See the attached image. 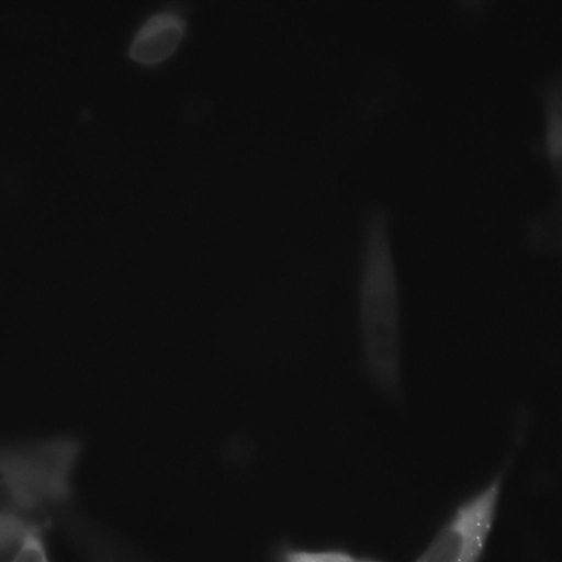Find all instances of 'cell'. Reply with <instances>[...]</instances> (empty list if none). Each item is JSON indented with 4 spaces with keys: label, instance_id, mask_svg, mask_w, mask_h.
Listing matches in <instances>:
<instances>
[{
    "label": "cell",
    "instance_id": "1",
    "mask_svg": "<svg viewBox=\"0 0 562 562\" xmlns=\"http://www.w3.org/2000/svg\"><path fill=\"white\" fill-rule=\"evenodd\" d=\"M358 329L361 359L370 382L395 403L403 402L402 307L389 215L369 213L358 279Z\"/></svg>",
    "mask_w": 562,
    "mask_h": 562
},
{
    "label": "cell",
    "instance_id": "2",
    "mask_svg": "<svg viewBox=\"0 0 562 562\" xmlns=\"http://www.w3.org/2000/svg\"><path fill=\"white\" fill-rule=\"evenodd\" d=\"M78 451V443L68 438L0 446V477L47 507L63 504L70 496Z\"/></svg>",
    "mask_w": 562,
    "mask_h": 562
},
{
    "label": "cell",
    "instance_id": "3",
    "mask_svg": "<svg viewBox=\"0 0 562 562\" xmlns=\"http://www.w3.org/2000/svg\"><path fill=\"white\" fill-rule=\"evenodd\" d=\"M502 476L457 508L415 562H479L495 519Z\"/></svg>",
    "mask_w": 562,
    "mask_h": 562
},
{
    "label": "cell",
    "instance_id": "4",
    "mask_svg": "<svg viewBox=\"0 0 562 562\" xmlns=\"http://www.w3.org/2000/svg\"><path fill=\"white\" fill-rule=\"evenodd\" d=\"M186 30L183 18L173 10H161L149 18L136 31L128 53L143 64L164 60L178 46Z\"/></svg>",
    "mask_w": 562,
    "mask_h": 562
},
{
    "label": "cell",
    "instance_id": "5",
    "mask_svg": "<svg viewBox=\"0 0 562 562\" xmlns=\"http://www.w3.org/2000/svg\"><path fill=\"white\" fill-rule=\"evenodd\" d=\"M542 101L544 114L542 148L560 182L562 150V90L560 75L546 81L542 88Z\"/></svg>",
    "mask_w": 562,
    "mask_h": 562
},
{
    "label": "cell",
    "instance_id": "6",
    "mask_svg": "<svg viewBox=\"0 0 562 562\" xmlns=\"http://www.w3.org/2000/svg\"><path fill=\"white\" fill-rule=\"evenodd\" d=\"M47 506L0 477V516L19 520L41 532L49 525Z\"/></svg>",
    "mask_w": 562,
    "mask_h": 562
},
{
    "label": "cell",
    "instance_id": "7",
    "mask_svg": "<svg viewBox=\"0 0 562 562\" xmlns=\"http://www.w3.org/2000/svg\"><path fill=\"white\" fill-rule=\"evenodd\" d=\"M34 535L40 532L16 519L0 516V562H14Z\"/></svg>",
    "mask_w": 562,
    "mask_h": 562
},
{
    "label": "cell",
    "instance_id": "8",
    "mask_svg": "<svg viewBox=\"0 0 562 562\" xmlns=\"http://www.w3.org/2000/svg\"><path fill=\"white\" fill-rule=\"evenodd\" d=\"M277 562H380L356 557L339 550H304L284 547L277 553Z\"/></svg>",
    "mask_w": 562,
    "mask_h": 562
},
{
    "label": "cell",
    "instance_id": "9",
    "mask_svg": "<svg viewBox=\"0 0 562 562\" xmlns=\"http://www.w3.org/2000/svg\"><path fill=\"white\" fill-rule=\"evenodd\" d=\"M91 536V538L87 537L90 562H144L113 540L99 537L94 532Z\"/></svg>",
    "mask_w": 562,
    "mask_h": 562
},
{
    "label": "cell",
    "instance_id": "10",
    "mask_svg": "<svg viewBox=\"0 0 562 562\" xmlns=\"http://www.w3.org/2000/svg\"><path fill=\"white\" fill-rule=\"evenodd\" d=\"M14 562H49L41 535H34Z\"/></svg>",
    "mask_w": 562,
    "mask_h": 562
}]
</instances>
